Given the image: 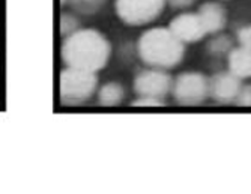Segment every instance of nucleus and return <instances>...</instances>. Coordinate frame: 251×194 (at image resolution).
I'll return each instance as SVG.
<instances>
[{"instance_id":"1","label":"nucleus","mask_w":251,"mask_h":194,"mask_svg":"<svg viewBox=\"0 0 251 194\" xmlns=\"http://www.w3.org/2000/svg\"><path fill=\"white\" fill-rule=\"evenodd\" d=\"M111 45L108 39L95 29H78L62 42L60 56L66 66L98 72L110 59Z\"/></svg>"},{"instance_id":"2","label":"nucleus","mask_w":251,"mask_h":194,"mask_svg":"<svg viewBox=\"0 0 251 194\" xmlns=\"http://www.w3.org/2000/svg\"><path fill=\"white\" fill-rule=\"evenodd\" d=\"M137 52H139L142 62L148 66L167 71L182 62L185 55V47L184 42L179 41L170 29L153 28L140 36L137 42Z\"/></svg>"},{"instance_id":"3","label":"nucleus","mask_w":251,"mask_h":194,"mask_svg":"<svg viewBox=\"0 0 251 194\" xmlns=\"http://www.w3.org/2000/svg\"><path fill=\"white\" fill-rule=\"evenodd\" d=\"M98 87L97 72L66 66L60 72L59 93L63 106H81L92 98Z\"/></svg>"},{"instance_id":"4","label":"nucleus","mask_w":251,"mask_h":194,"mask_svg":"<svg viewBox=\"0 0 251 194\" xmlns=\"http://www.w3.org/2000/svg\"><path fill=\"white\" fill-rule=\"evenodd\" d=\"M166 0H116L118 17L128 26H145L163 14Z\"/></svg>"},{"instance_id":"5","label":"nucleus","mask_w":251,"mask_h":194,"mask_svg":"<svg viewBox=\"0 0 251 194\" xmlns=\"http://www.w3.org/2000/svg\"><path fill=\"white\" fill-rule=\"evenodd\" d=\"M172 93L182 106L201 104L209 96V79L200 72H182L173 80Z\"/></svg>"},{"instance_id":"6","label":"nucleus","mask_w":251,"mask_h":194,"mask_svg":"<svg viewBox=\"0 0 251 194\" xmlns=\"http://www.w3.org/2000/svg\"><path fill=\"white\" fill-rule=\"evenodd\" d=\"M172 86L173 79L166 69H145L134 79V90L139 96H153V98L164 100L166 95L172 90Z\"/></svg>"},{"instance_id":"7","label":"nucleus","mask_w":251,"mask_h":194,"mask_svg":"<svg viewBox=\"0 0 251 194\" xmlns=\"http://www.w3.org/2000/svg\"><path fill=\"white\" fill-rule=\"evenodd\" d=\"M241 87V79L233 76L230 71L217 72L209 79V96L220 104L235 103Z\"/></svg>"},{"instance_id":"8","label":"nucleus","mask_w":251,"mask_h":194,"mask_svg":"<svg viewBox=\"0 0 251 194\" xmlns=\"http://www.w3.org/2000/svg\"><path fill=\"white\" fill-rule=\"evenodd\" d=\"M169 29L179 41H182L184 44L197 42V41L203 39L204 35H208L203 28L199 14H193V12H184V14L176 15L170 21Z\"/></svg>"},{"instance_id":"9","label":"nucleus","mask_w":251,"mask_h":194,"mask_svg":"<svg viewBox=\"0 0 251 194\" xmlns=\"http://www.w3.org/2000/svg\"><path fill=\"white\" fill-rule=\"evenodd\" d=\"M199 17L206 33H218L226 28L227 15L224 8L217 2H206L199 8Z\"/></svg>"},{"instance_id":"10","label":"nucleus","mask_w":251,"mask_h":194,"mask_svg":"<svg viewBox=\"0 0 251 194\" xmlns=\"http://www.w3.org/2000/svg\"><path fill=\"white\" fill-rule=\"evenodd\" d=\"M229 71L238 79H250L251 77V50L245 47L232 48L229 57H227Z\"/></svg>"},{"instance_id":"11","label":"nucleus","mask_w":251,"mask_h":194,"mask_svg":"<svg viewBox=\"0 0 251 194\" xmlns=\"http://www.w3.org/2000/svg\"><path fill=\"white\" fill-rule=\"evenodd\" d=\"M125 98V89L118 82L105 83L98 90V103L102 107H115L119 106Z\"/></svg>"},{"instance_id":"12","label":"nucleus","mask_w":251,"mask_h":194,"mask_svg":"<svg viewBox=\"0 0 251 194\" xmlns=\"http://www.w3.org/2000/svg\"><path fill=\"white\" fill-rule=\"evenodd\" d=\"M232 48H233V42L227 35H217L208 42V52L217 56L230 53Z\"/></svg>"},{"instance_id":"13","label":"nucleus","mask_w":251,"mask_h":194,"mask_svg":"<svg viewBox=\"0 0 251 194\" xmlns=\"http://www.w3.org/2000/svg\"><path fill=\"white\" fill-rule=\"evenodd\" d=\"M78 30V18L74 17L73 14H62L60 17V33L63 38L73 35L74 32Z\"/></svg>"},{"instance_id":"14","label":"nucleus","mask_w":251,"mask_h":194,"mask_svg":"<svg viewBox=\"0 0 251 194\" xmlns=\"http://www.w3.org/2000/svg\"><path fill=\"white\" fill-rule=\"evenodd\" d=\"M70 2H73L74 8L78 9L80 12L94 14L101 8V5L104 3V0H70Z\"/></svg>"},{"instance_id":"15","label":"nucleus","mask_w":251,"mask_h":194,"mask_svg":"<svg viewBox=\"0 0 251 194\" xmlns=\"http://www.w3.org/2000/svg\"><path fill=\"white\" fill-rule=\"evenodd\" d=\"M164 104V100L153 98V96H139L132 101V106L135 107H159Z\"/></svg>"},{"instance_id":"16","label":"nucleus","mask_w":251,"mask_h":194,"mask_svg":"<svg viewBox=\"0 0 251 194\" xmlns=\"http://www.w3.org/2000/svg\"><path fill=\"white\" fill-rule=\"evenodd\" d=\"M236 38L241 47H245L248 50H251V24L241 28L236 33Z\"/></svg>"},{"instance_id":"17","label":"nucleus","mask_w":251,"mask_h":194,"mask_svg":"<svg viewBox=\"0 0 251 194\" xmlns=\"http://www.w3.org/2000/svg\"><path fill=\"white\" fill-rule=\"evenodd\" d=\"M238 106H244V107H251V84L242 86L239 90V95L235 101Z\"/></svg>"},{"instance_id":"18","label":"nucleus","mask_w":251,"mask_h":194,"mask_svg":"<svg viewBox=\"0 0 251 194\" xmlns=\"http://www.w3.org/2000/svg\"><path fill=\"white\" fill-rule=\"evenodd\" d=\"M166 2L172 6V8H176V9H184V8H188L194 3V0H166Z\"/></svg>"},{"instance_id":"19","label":"nucleus","mask_w":251,"mask_h":194,"mask_svg":"<svg viewBox=\"0 0 251 194\" xmlns=\"http://www.w3.org/2000/svg\"><path fill=\"white\" fill-rule=\"evenodd\" d=\"M68 2H70V0H60V3H62V5H66Z\"/></svg>"}]
</instances>
